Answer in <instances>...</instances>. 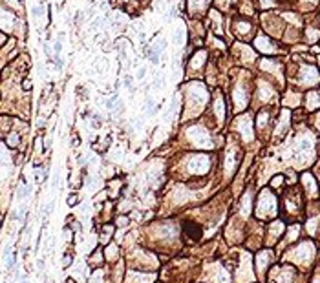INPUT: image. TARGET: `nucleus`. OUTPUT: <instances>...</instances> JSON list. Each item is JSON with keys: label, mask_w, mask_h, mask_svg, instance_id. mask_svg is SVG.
Here are the masks:
<instances>
[{"label": "nucleus", "mask_w": 320, "mask_h": 283, "mask_svg": "<svg viewBox=\"0 0 320 283\" xmlns=\"http://www.w3.org/2000/svg\"><path fill=\"white\" fill-rule=\"evenodd\" d=\"M60 51H62V42L57 40L55 44H53V53H55V55H60Z\"/></svg>", "instance_id": "obj_2"}, {"label": "nucleus", "mask_w": 320, "mask_h": 283, "mask_svg": "<svg viewBox=\"0 0 320 283\" xmlns=\"http://www.w3.org/2000/svg\"><path fill=\"white\" fill-rule=\"evenodd\" d=\"M39 268H44V259H39Z\"/></svg>", "instance_id": "obj_13"}, {"label": "nucleus", "mask_w": 320, "mask_h": 283, "mask_svg": "<svg viewBox=\"0 0 320 283\" xmlns=\"http://www.w3.org/2000/svg\"><path fill=\"white\" fill-rule=\"evenodd\" d=\"M44 53H46V55H51V49H49L48 44H44Z\"/></svg>", "instance_id": "obj_10"}, {"label": "nucleus", "mask_w": 320, "mask_h": 283, "mask_svg": "<svg viewBox=\"0 0 320 283\" xmlns=\"http://www.w3.org/2000/svg\"><path fill=\"white\" fill-rule=\"evenodd\" d=\"M124 86H126V88L130 90V91H134V86H132V77H130V75H126V77H124Z\"/></svg>", "instance_id": "obj_4"}, {"label": "nucleus", "mask_w": 320, "mask_h": 283, "mask_svg": "<svg viewBox=\"0 0 320 283\" xmlns=\"http://www.w3.org/2000/svg\"><path fill=\"white\" fill-rule=\"evenodd\" d=\"M115 102H117V97H112V99L106 101V108H110V110H112V108L115 106Z\"/></svg>", "instance_id": "obj_6"}, {"label": "nucleus", "mask_w": 320, "mask_h": 283, "mask_svg": "<svg viewBox=\"0 0 320 283\" xmlns=\"http://www.w3.org/2000/svg\"><path fill=\"white\" fill-rule=\"evenodd\" d=\"M29 194H31V186H26V184H24V186H20V188H18L17 197H18V199H24V197H28Z\"/></svg>", "instance_id": "obj_1"}, {"label": "nucleus", "mask_w": 320, "mask_h": 283, "mask_svg": "<svg viewBox=\"0 0 320 283\" xmlns=\"http://www.w3.org/2000/svg\"><path fill=\"white\" fill-rule=\"evenodd\" d=\"M137 77H139V79L145 77V68H139V71H137Z\"/></svg>", "instance_id": "obj_9"}, {"label": "nucleus", "mask_w": 320, "mask_h": 283, "mask_svg": "<svg viewBox=\"0 0 320 283\" xmlns=\"http://www.w3.org/2000/svg\"><path fill=\"white\" fill-rule=\"evenodd\" d=\"M20 283H28V281H26V278H22V281H20Z\"/></svg>", "instance_id": "obj_14"}, {"label": "nucleus", "mask_w": 320, "mask_h": 283, "mask_svg": "<svg viewBox=\"0 0 320 283\" xmlns=\"http://www.w3.org/2000/svg\"><path fill=\"white\" fill-rule=\"evenodd\" d=\"M31 15H33L35 18H39V17L42 15V6H37V7H33V9H31Z\"/></svg>", "instance_id": "obj_3"}, {"label": "nucleus", "mask_w": 320, "mask_h": 283, "mask_svg": "<svg viewBox=\"0 0 320 283\" xmlns=\"http://www.w3.org/2000/svg\"><path fill=\"white\" fill-rule=\"evenodd\" d=\"M51 212H53V201H49V203H48V206H46V210H44V216L48 217V216H49Z\"/></svg>", "instance_id": "obj_7"}, {"label": "nucleus", "mask_w": 320, "mask_h": 283, "mask_svg": "<svg viewBox=\"0 0 320 283\" xmlns=\"http://www.w3.org/2000/svg\"><path fill=\"white\" fill-rule=\"evenodd\" d=\"M176 15H177V11H176V7H172V9H170V17H176Z\"/></svg>", "instance_id": "obj_11"}, {"label": "nucleus", "mask_w": 320, "mask_h": 283, "mask_svg": "<svg viewBox=\"0 0 320 283\" xmlns=\"http://www.w3.org/2000/svg\"><path fill=\"white\" fill-rule=\"evenodd\" d=\"M24 88H26V90H29V88H31V84H29V81H24Z\"/></svg>", "instance_id": "obj_12"}, {"label": "nucleus", "mask_w": 320, "mask_h": 283, "mask_svg": "<svg viewBox=\"0 0 320 283\" xmlns=\"http://www.w3.org/2000/svg\"><path fill=\"white\" fill-rule=\"evenodd\" d=\"M77 203H79V197H77V195H70V197H68V205H70V206L77 205Z\"/></svg>", "instance_id": "obj_5"}, {"label": "nucleus", "mask_w": 320, "mask_h": 283, "mask_svg": "<svg viewBox=\"0 0 320 283\" xmlns=\"http://www.w3.org/2000/svg\"><path fill=\"white\" fill-rule=\"evenodd\" d=\"M17 141H18V137H17V135L9 137V144H11V146H15V144H17Z\"/></svg>", "instance_id": "obj_8"}]
</instances>
